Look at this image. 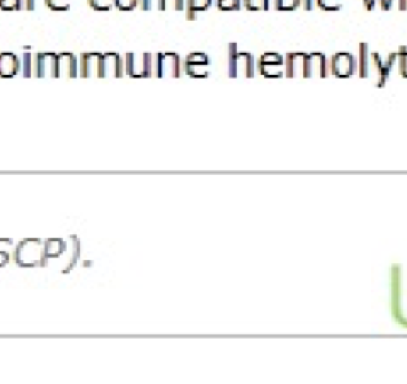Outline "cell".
Here are the masks:
<instances>
[{
    "mask_svg": "<svg viewBox=\"0 0 407 384\" xmlns=\"http://www.w3.org/2000/svg\"><path fill=\"white\" fill-rule=\"evenodd\" d=\"M397 63V51L389 55L387 60H382V56L370 50L367 43L359 45L358 56V73L362 79L374 80L379 87H384L387 84L389 75H391L394 65Z\"/></svg>",
    "mask_w": 407,
    "mask_h": 384,
    "instance_id": "1",
    "label": "cell"
},
{
    "mask_svg": "<svg viewBox=\"0 0 407 384\" xmlns=\"http://www.w3.org/2000/svg\"><path fill=\"white\" fill-rule=\"evenodd\" d=\"M14 262L19 267H38L45 264V241L26 238L14 247Z\"/></svg>",
    "mask_w": 407,
    "mask_h": 384,
    "instance_id": "2",
    "label": "cell"
},
{
    "mask_svg": "<svg viewBox=\"0 0 407 384\" xmlns=\"http://www.w3.org/2000/svg\"><path fill=\"white\" fill-rule=\"evenodd\" d=\"M227 73L232 79L254 77V56L249 51L239 50L237 43H230L229 55H227Z\"/></svg>",
    "mask_w": 407,
    "mask_h": 384,
    "instance_id": "3",
    "label": "cell"
},
{
    "mask_svg": "<svg viewBox=\"0 0 407 384\" xmlns=\"http://www.w3.org/2000/svg\"><path fill=\"white\" fill-rule=\"evenodd\" d=\"M125 73L135 79H145L153 75V55L152 53H126Z\"/></svg>",
    "mask_w": 407,
    "mask_h": 384,
    "instance_id": "4",
    "label": "cell"
},
{
    "mask_svg": "<svg viewBox=\"0 0 407 384\" xmlns=\"http://www.w3.org/2000/svg\"><path fill=\"white\" fill-rule=\"evenodd\" d=\"M181 70V58L174 51H164V53L153 55V75L179 77Z\"/></svg>",
    "mask_w": 407,
    "mask_h": 384,
    "instance_id": "5",
    "label": "cell"
},
{
    "mask_svg": "<svg viewBox=\"0 0 407 384\" xmlns=\"http://www.w3.org/2000/svg\"><path fill=\"white\" fill-rule=\"evenodd\" d=\"M331 73L334 77L340 79H348V77L354 75L358 70V60L348 51H340V53L332 55L331 58Z\"/></svg>",
    "mask_w": 407,
    "mask_h": 384,
    "instance_id": "6",
    "label": "cell"
},
{
    "mask_svg": "<svg viewBox=\"0 0 407 384\" xmlns=\"http://www.w3.org/2000/svg\"><path fill=\"white\" fill-rule=\"evenodd\" d=\"M258 67L263 77H268V79H280V77H285V56L274 53V51H269V53H264L261 56Z\"/></svg>",
    "mask_w": 407,
    "mask_h": 384,
    "instance_id": "7",
    "label": "cell"
},
{
    "mask_svg": "<svg viewBox=\"0 0 407 384\" xmlns=\"http://www.w3.org/2000/svg\"><path fill=\"white\" fill-rule=\"evenodd\" d=\"M184 72L192 79H207L210 75V58L208 55L195 51V53L188 55L184 60Z\"/></svg>",
    "mask_w": 407,
    "mask_h": 384,
    "instance_id": "8",
    "label": "cell"
},
{
    "mask_svg": "<svg viewBox=\"0 0 407 384\" xmlns=\"http://www.w3.org/2000/svg\"><path fill=\"white\" fill-rule=\"evenodd\" d=\"M34 77H57V53L53 51H43L34 55Z\"/></svg>",
    "mask_w": 407,
    "mask_h": 384,
    "instance_id": "9",
    "label": "cell"
},
{
    "mask_svg": "<svg viewBox=\"0 0 407 384\" xmlns=\"http://www.w3.org/2000/svg\"><path fill=\"white\" fill-rule=\"evenodd\" d=\"M329 73H331V68H329L327 56L324 53H319V51L307 53L305 77H320V79H324Z\"/></svg>",
    "mask_w": 407,
    "mask_h": 384,
    "instance_id": "10",
    "label": "cell"
},
{
    "mask_svg": "<svg viewBox=\"0 0 407 384\" xmlns=\"http://www.w3.org/2000/svg\"><path fill=\"white\" fill-rule=\"evenodd\" d=\"M125 62L118 53H102L101 56V79L102 77H123Z\"/></svg>",
    "mask_w": 407,
    "mask_h": 384,
    "instance_id": "11",
    "label": "cell"
},
{
    "mask_svg": "<svg viewBox=\"0 0 407 384\" xmlns=\"http://www.w3.org/2000/svg\"><path fill=\"white\" fill-rule=\"evenodd\" d=\"M307 70V53L293 51L285 55V77H305Z\"/></svg>",
    "mask_w": 407,
    "mask_h": 384,
    "instance_id": "12",
    "label": "cell"
},
{
    "mask_svg": "<svg viewBox=\"0 0 407 384\" xmlns=\"http://www.w3.org/2000/svg\"><path fill=\"white\" fill-rule=\"evenodd\" d=\"M79 75V62L74 53H57V77H68L74 79Z\"/></svg>",
    "mask_w": 407,
    "mask_h": 384,
    "instance_id": "13",
    "label": "cell"
},
{
    "mask_svg": "<svg viewBox=\"0 0 407 384\" xmlns=\"http://www.w3.org/2000/svg\"><path fill=\"white\" fill-rule=\"evenodd\" d=\"M23 68V62L16 53H11V51H2L0 53V77L2 79H11V77H16L17 73Z\"/></svg>",
    "mask_w": 407,
    "mask_h": 384,
    "instance_id": "14",
    "label": "cell"
},
{
    "mask_svg": "<svg viewBox=\"0 0 407 384\" xmlns=\"http://www.w3.org/2000/svg\"><path fill=\"white\" fill-rule=\"evenodd\" d=\"M101 56L102 53H84L80 56L79 75L101 77Z\"/></svg>",
    "mask_w": 407,
    "mask_h": 384,
    "instance_id": "15",
    "label": "cell"
},
{
    "mask_svg": "<svg viewBox=\"0 0 407 384\" xmlns=\"http://www.w3.org/2000/svg\"><path fill=\"white\" fill-rule=\"evenodd\" d=\"M67 250V241L62 240V238H50L45 241V264L43 267L46 265V262L51 260V258H58L62 257V253H65Z\"/></svg>",
    "mask_w": 407,
    "mask_h": 384,
    "instance_id": "16",
    "label": "cell"
},
{
    "mask_svg": "<svg viewBox=\"0 0 407 384\" xmlns=\"http://www.w3.org/2000/svg\"><path fill=\"white\" fill-rule=\"evenodd\" d=\"M212 4H213V0H186V7H184V11H186V17L190 21L196 19L200 12L207 11V9L212 7Z\"/></svg>",
    "mask_w": 407,
    "mask_h": 384,
    "instance_id": "17",
    "label": "cell"
},
{
    "mask_svg": "<svg viewBox=\"0 0 407 384\" xmlns=\"http://www.w3.org/2000/svg\"><path fill=\"white\" fill-rule=\"evenodd\" d=\"M242 6L249 11H268L271 0H242Z\"/></svg>",
    "mask_w": 407,
    "mask_h": 384,
    "instance_id": "18",
    "label": "cell"
},
{
    "mask_svg": "<svg viewBox=\"0 0 407 384\" xmlns=\"http://www.w3.org/2000/svg\"><path fill=\"white\" fill-rule=\"evenodd\" d=\"M273 6L278 11H295L302 6V0H273Z\"/></svg>",
    "mask_w": 407,
    "mask_h": 384,
    "instance_id": "19",
    "label": "cell"
},
{
    "mask_svg": "<svg viewBox=\"0 0 407 384\" xmlns=\"http://www.w3.org/2000/svg\"><path fill=\"white\" fill-rule=\"evenodd\" d=\"M23 75L24 77H33V67H34V55L29 53V51H26L23 55Z\"/></svg>",
    "mask_w": 407,
    "mask_h": 384,
    "instance_id": "20",
    "label": "cell"
},
{
    "mask_svg": "<svg viewBox=\"0 0 407 384\" xmlns=\"http://www.w3.org/2000/svg\"><path fill=\"white\" fill-rule=\"evenodd\" d=\"M315 6H319L324 11H340L342 7V0H315Z\"/></svg>",
    "mask_w": 407,
    "mask_h": 384,
    "instance_id": "21",
    "label": "cell"
},
{
    "mask_svg": "<svg viewBox=\"0 0 407 384\" xmlns=\"http://www.w3.org/2000/svg\"><path fill=\"white\" fill-rule=\"evenodd\" d=\"M220 11H237L242 6V0H217Z\"/></svg>",
    "mask_w": 407,
    "mask_h": 384,
    "instance_id": "22",
    "label": "cell"
},
{
    "mask_svg": "<svg viewBox=\"0 0 407 384\" xmlns=\"http://www.w3.org/2000/svg\"><path fill=\"white\" fill-rule=\"evenodd\" d=\"M45 6L51 11H68L70 9V0H45Z\"/></svg>",
    "mask_w": 407,
    "mask_h": 384,
    "instance_id": "23",
    "label": "cell"
},
{
    "mask_svg": "<svg viewBox=\"0 0 407 384\" xmlns=\"http://www.w3.org/2000/svg\"><path fill=\"white\" fill-rule=\"evenodd\" d=\"M139 6L143 9V11H164V0H140Z\"/></svg>",
    "mask_w": 407,
    "mask_h": 384,
    "instance_id": "24",
    "label": "cell"
},
{
    "mask_svg": "<svg viewBox=\"0 0 407 384\" xmlns=\"http://www.w3.org/2000/svg\"><path fill=\"white\" fill-rule=\"evenodd\" d=\"M87 2L96 11H111L114 7V0H87Z\"/></svg>",
    "mask_w": 407,
    "mask_h": 384,
    "instance_id": "25",
    "label": "cell"
},
{
    "mask_svg": "<svg viewBox=\"0 0 407 384\" xmlns=\"http://www.w3.org/2000/svg\"><path fill=\"white\" fill-rule=\"evenodd\" d=\"M397 63H399L401 75L407 79V48H399L397 51Z\"/></svg>",
    "mask_w": 407,
    "mask_h": 384,
    "instance_id": "26",
    "label": "cell"
},
{
    "mask_svg": "<svg viewBox=\"0 0 407 384\" xmlns=\"http://www.w3.org/2000/svg\"><path fill=\"white\" fill-rule=\"evenodd\" d=\"M24 7V0H0L2 11H19Z\"/></svg>",
    "mask_w": 407,
    "mask_h": 384,
    "instance_id": "27",
    "label": "cell"
},
{
    "mask_svg": "<svg viewBox=\"0 0 407 384\" xmlns=\"http://www.w3.org/2000/svg\"><path fill=\"white\" fill-rule=\"evenodd\" d=\"M140 0H114V7H118L119 11H134L139 7Z\"/></svg>",
    "mask_w": 407,
    "mask_h": 384,
    "instance_id": "28",
    "label": "cell"
},
{
    "mask_svg": "<svg viewBox=\"0 0 407 384\" xmlns=\"http://www.w3.org/2000/svg\"><path fill=\"white\" fill-rule=\"evenodd\" d=\"M186 7V0H164V11L173 9V11H184Z\"/></svg>",
    "mask_w": 407,
    "mask_h": 384,
    "instance_id": "29",
    "label": "cell"
},
{
    "mask_svg": "<svg viewBox=\"0 0 407 384\" xmlns=\"http://www.w3.org/2000/svg\"><path fill=\"white\" fill-rule=\"evenodd\" d=\"M14 241L9 238H0V253H11L14 250Z\"/></svg>",
    "mask_w": 407,
    "mask_h": 384,
    "instance_id": "30",
    "label": "cell"
},
{
    "mask_svg": "<svg viewBox=\"0 0 407 384\" xmlns=\"http://www.w3.org/2000/svg\"><path fill=\"white\" fill-rule=\"evenodd\" d=\"M41 4H45V0H24V9H28V11H34V9L40 7Z\"/></svg>",
    "mask_w": 407,
    "mask_h": 384,
    "instance_id": "31",
    "label": "cell"
},
{
    "mask_svg": "<svg viewBox=\"0 0 407 384\" xmlns=\"http://www.w3.org/2000/svg\"><path fill=\"white\" fill-rule=\"evenodd\" d=\"M394 2L396 0H379V6L384 9V11H391L392 6H394Z\"/></svg>",
    "mask_w": 407,
    "mask_h": 384,
    "instance_id": "32",
    "label": "cell"
},
{
    "mask_svg": "<svg viewBox=\"0 0 407 384\" xmlns=\"http://www.w3.org/2000/svg\"><path fill=\"white\" fill-rule=\"evenodd\" d=\"M363 6H365L368 11H374V9L379 6V0H362Z\"/></svg>",
    "mask_w": 407,
    "mask_h": 384,
    "instance_id": "33",
    "label": "cell"
},
{
    "mask_svg": "<svg viewBox=\"0 0 407 384\" xmlns=\"http://www.w3.org/2000/svg\"><path fill=\"white\" fill-rule=\"evenodd\" d=\"M315 6V0H302V7L305 9V11H312Z\"/></svg>",
    "mask_w": 407,
    "mask_h": 384,
    "instance_id": "34",
    "label": "cell"
},
{
    "mask_svg": "<svg viewBox=\"0 0 407 384\" xmlns=\"http://www.w3.org/2000/svg\"><path fill=\"white\" fill-rule=\"evenodd\" d=\"M11 260V253H0V267H4Z\"/></svg>",
    "mask_w": 407,
    "mask_h": 384,
    "instance_id": "35",
    "label": "cell"
},
{
    "mask_svg": "<svg viewBox=\"0 0 407 384\" xmlns=\"http://www.w3.org/2000/svg\"><path fill=\"white\" fill-rule=\"evenodd\" d=\"M399 9L401 11H407V0H399Z\"/></svg>",
    "mask_w": 407,
    "mask_h": 384,
    "instance_id": "36",
    "label": "cell"
}]
</instances>
